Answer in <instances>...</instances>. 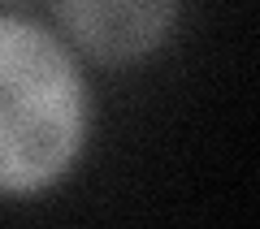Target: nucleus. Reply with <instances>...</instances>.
<instances>
[{
    "instance_id": "obj_1",
    "label": "nucleus",
    "mask_w": 260,
    "mask_h": 229,
    "mask_svg": "<svg viewBox=\"0 0 260 229\" xmlns=\"http://www.w3.org/2000/svg\"><path fill=\"white\" fill-rule=\"evenodd\" d=\"M91 134V91L56 30L0 13V199L65 182Z\"/></svg>"
},
{
    "instance_id": "obj_2",
    "label": "nucleus",
    "mask_w": 260,
    "mask_h": 229,
    "mask_svg": "<svg viewBox=\"0 0 260 229\" xmlns=\"http://www.w3.org/2000/svg\"><path fill=\"white\" fill-rule=\"evenodd\" d=\"M182 0H56L65 44L104 69L143 65L165 48Z\"/></svg>"
}]
</instances>
